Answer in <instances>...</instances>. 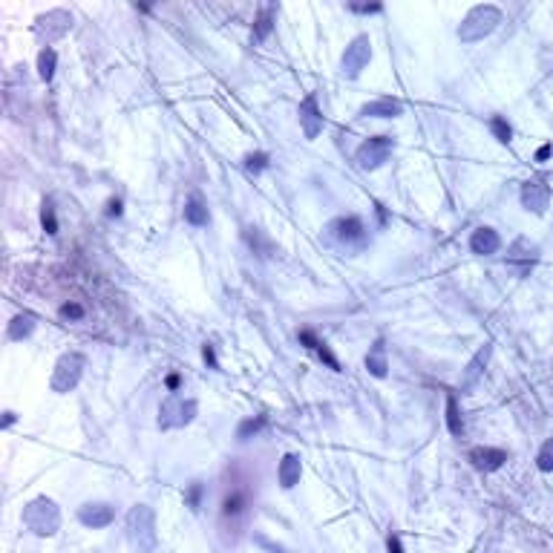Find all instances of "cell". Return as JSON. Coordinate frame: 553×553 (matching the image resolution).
<instances>
[{
	"label": "cell",
	"mask_w": 553,
	"mask_h": 553,
	"mask_svg": "<svg viewBox=\"0 0 553 553\" xmlns=\"http://www.w3.org/2000/svg\"><path fill=\"white\" fill-rule=\"evenodd\" d=\"M329 237L337 248H343L346 254H358L369 245V231L361 222V217H340L329 225Z\"/></svg>",
	"instance_id": "4"
},
{
	"label": "cell",
	"mask_w": 553,
	"mask_h": 553,
	"mask_svg": "<svg viewBox=\"0 0 553 553\" xmlns=\"http://www.w3.org/2000/svg\"><path fill=\"white\" fill-rule=\"evenodd\" d=\"M300 127L306 133V138H317L320 130H323V113L317 107V95H306L303 104H300Z\"/></svg>",
	"instance_id": "13"
},
{
	"label": "cell",
	"mask_w": 553,
	"mask_h": 553,
	"mask_svg": "<svg viewBox=\"0 0 553 553\" xmlns=\"http://www.w3.org/2000/svg\"><path fill=\"white\" fill-rule=\"evenodd\" d=\"M490 355H493V346H490V343H484L481 349L472 355V361L467 363V369L461 372V381H458L461 392H472V389H475V383L481 381L484 369H487V361H490Z\"/></svg>",
	"instance_id": "12"
},
{
	"label": "cell",
	"mask_w": 553,
	"mask_h": 553,
	"mask_svg": "<svg viewBox=\"0 0 553 553\" xmlns=\"http://www.w3.org/2000/svg\"><path fill=\"white\" fill-rule=\"evenodd\" d=\"M196 400H185L179 395H170L162 409H159V427L162 430H179V427H187L193 418H196Z\"/></svg>",
	"instance_id": "6"
},
{
	"label": "cell",
	"mask_w": 553,
	"mask_h": 553,
	"mask_svg": "<svg viewBox=\"0 0 553 553\" xmlns=\"http://www.w3.org/2000/svg\"><path fill=\"white\" fill-rule=\"evenodd\" d=\"M470 248H472V254L490 257V254H496V251L502 248V237H499L493 228H478V231H472V237H470Z\"/></svg>",
	"instance_id": "17"
},
{
	"label": "cell",
	"mask_w": 553,
	"mask_h": 553,
	"mask_svg": "<svg viewBox=\"0 0 553 553\" xmlns=\"http://www.w3.org/2000/svg\"><path fill=\"white\" fill-rule=\"evenodd\" d=\"M447 427L455 438L464 435V421H461V412H458V400L455 395H447Z\"/></svg>",
	"instance_id": "26"
},
{
	"label": "cell",
	"mask_w": 553,
	"mask_h": 553,
	"mask_svg": "<svg viewBox=\"0 0 553 553\" xmlns=\"http://www.w3.org/2000/svg\"><path fill=\"white\" fill-rule=\"evenodd\" d=\"M61 314H63L66 320H81L87 311H84L81 303H63V306H61Z\"/></svg>",
	"instance_id": "33"
},
{
	"label": "cell",
	"mask_w": 553,
	"mask_h": 553,
	"mask_svg": "<svg viewBox=\"0 0 553 553\" xmlns=\"http://www.w3.org/2000/svg\"><path fill=\"white\" fill-rule=\"evenodd\" d=\"M550 205V185L544 176H533L522 185V207L536 217H542Z\"/></svg>",
	"instance_id": "10"
},
{
	"label": "cell",
	"mask_w": 553,
	"mask_h": 553,
	"mask_svg": "<svg viewBox=\"0 0 553 553\" xmlns=\"http://www.w3.org/2000/svg\"><path fill=\"white\" fill-rule=\"evenodd\" d=\"M24 524L35 533V536H55L58 527H61V510L52 499L41 496V499H32L26 507H24Z\"/></svg>",
	"instance_id": "3"
},
{
	"label": "cell",
	"mask_w": 553,
	"mask_h": 553,
	"mask_svg": "<svg viewBox=\"0 0 553 553\" xmlns=\"http://www.w3.org/2000/svg\"><path fill=\"white\" fill-rule=\"evenodd\" d=\"M185 222L193 225V228L211 225V214H207V205L199 193H190V199L185 202Z\"/></svg>",
	"instance_id": "19"
},
{
	"label": "cell",
	"mask_w": 553,
	"mask_h": 553,
	"mask_svg": "<svg viewBox=\"0 0 553 553\" xmlns=\"http://www.w3.org/2000/svg\"><path fill=\"white\" fill-rule=\"evenodd\" d=\"M490 130H493V135L499 138L502 145H510V138H513V127L507 124V118L493 115V118H490Z\"/></svg>",
	"instance_id": "29"
},
{
	"label": "cell",
	"mask_w": 553,
	"mask_h": 553,
	"mask_svg": "<svg viewBox=\"0 0 553 553\" xmlns=\"http://www.w3.org/2000/svg\"><path fill=\"white\" fill-rule=\"evenodd\" d=\"M107 217H121V199H110V205H107Z\"/></svg>",
	"instance_id": "36"
},
{
	"label": "cell",
	"mask_w": 553,
	"mask_h": 553,
	"mask_svg": "<svg viewBox=\"0 0 553 553\" xmlns=\"http://www.w3.org/2000/svg\"><path fill=\"white\" fill-rule=\"evenodd\" d=\"M505 262H507V268H513L519 276H527V274L536 268V262H539V245H533L530 239L519 237V239L507 248Z\"/></svg>",
	"instance_id": "9"
},
{
	"label": "cell",
	"mask_w": 553,
	"mask_h": 553,
	"mask_svg": "<svg viewBox=\"0 0 553 553\" xmlns=\"http://www.w3.org/2000/svg\"><path fill=\"white\" fill-rule=\"evenodd\" d=\"M300 343H306L309 349H311V352H314V355H317V358H320L326 366H329V369L340 372V363H337V358L331 355V349H329V346H326V343H323V340H320V337H317L311 329H303V331H300Z\"/></svg>",
	"instance_id": "20"
},
{
	"label": "cell",
	"mask_w": 553,
	"mask_h": 553,
	"mask_svg": "<svg viewBox=\"0 0 553 553\" xmlns=\"http://www.w3.org/2000/svg\"><path fill=\"white\" fill-rule=\"evenodd\" d=\"M274 21H276V6L274 4L262 6L259 15H257V21H254V38L257 41H265L271 35V29H274Z\"/></svg>",
	"instance_id": "23"
},
{
	"label": "cell",
	"mask_w": 553,
	"mask_h": 553,
	"mask_svg": "<svg viewBox=\"0 0 553 553\" xmlns=\"http://www.w3.org/2000/svg\"><path fill=\"white\" fill-rule=\"evenodd\" d=\"M499 24H502V9H499V6H493V4L472 6V9L467 12V18L461 21V26H458V41H461V43L484 41L487 35L496 32Z\"/></svg>",
	"instance_id": "2"
},
{
	"label": "cell",
	"mask_w": 553,
	"mask_h": 553,
	"mask_svg": "<svg viewBox=\"0 0 553 553\" xmlns=\"http://www.w3.org/2000/svg\"><path fill=\"white\" fill-rule=\"evenodd\" d=\"M403 113V104L398 98H375L369 104L361 107V115L363 118H395Z\"/></svg>",
	"instance_id": "18"
},
{
	"label": "cell",
	"mask_w": 553,
	"mask_h": 553,
	"mask_svg": "<svg viewBox=\"0 0 553 553\" xmlns=\"http://www.w3.org/2000/svg\"><path fill=\"white\" fill-rule=\"evenodd\" d=\"M78 519H81V524H87V527H107V524H113V519H115V507L107 505V502H87V505L78 510Z\"/></svg>",
	"instance_id": "14"
},
{
	"label": "cell",
	"mask_w": 553,
	"mask_h": 553,
	"mask_svg": "<svg viewBox=\"0 0 553 553\" xmlns=\"http://www.w3.org/2000/svg\"><path fill=\"white\" fill-rule=\"evenodd\" d=\"M41 225H43V231H46L49 237L58 234V217H55V205H52V199H46L43 207H41Z\"/></svg>",
	"instance_id": "28"
},
{
	"label": "cell",
	"mask_w": 553,
	"mask_h": 553,
	"mask_svg": "<svg viewBox=\"0 0 553 553\" xmlns=\"http://www.w3.org/2000/svg\"><path fill=\"white\" fill-rule=\"evenodd\" d=\"M265 424H268L265 415H257V418H245V421H239V427H237V438H239V441H248V438H254Z\"/></svg>",
	"instance_id": "27"
},
{
	"label": "cell",
	"mask_w": 553,
	"mask_h": 553,
	"mask_svg": "<svg viewBox=\"0 0 553 553\" xmlns=\"http://www.w3.org/2000/svg\"><path fill=\"white\" fill-rule=\"evenodd\" d=\"M392 138L389 135H375V138H366V142L358 148V165L363 167V170H375V167H381L386 159H389V153H392Z\"/></svg>",
	"instance_id": "11"
},
{
	"label": "cell",
	"mask_w": 553,
	"mask_h": 553,
	"mask_svg": "<svg viewBox=\"0 0 553 553\" xmlns=\"http://www.w3.org/2000/svg\"><path fill=\"white\" fill-rule=\"evenodd\" d=\"M202 355H205V361H207V363H211L214 369L219 366V363H217V355H214V346H211V343H207V346H205V349H202Z\"/></svg>",
	"instance_id": "35"
},
{
	"label": "cell",
	"mask_w": 553,
	"mask_h": 553,
	"mask_svg": "<svg viewBox=\"0 0 553 553\" xmlns=\"http://www.w3.org/2000/svg\"><path fill=\"white\" fill-rule=\"evenodd\" d=\"M127 542L135 553H156L159 533H156V513L148 505H135L127 513Z\"/></svg>",
	"instance_id": "1"
},
{
	"label": "cell",
	"mask_w": 553,
	"mask_h": 553,
	"mask_svg": "<svg viewBox=\"0 0 553 553\" xmlns=\"http://www.w3.org/2000/svg\"><path fill=\"white\" fill-rule=\"evenodd\" d=\"M15 424V412H6V418H4V427H12Z\"/></svg>",
	"instance_id": "40"
},
{
	"label": "cell",
	"mask_w": 553,
	"mask_h": 553,
	"mask_svg": "<svg viewBox=\"0 0 553 553\" xmlns=\"http://www.w3.org/2000/svg\"><path fill=\"white\" fill-rule=\"evenodd\" d=\"M536 467H539L542 472H553V438H547V441L542 444V450H539V455H536Z\"/></svg>",
	"instance_id": "30"
},
{
	"label": "cell",
	"mask_w": 553,
	"mask_h": 553,
	"mask_svg": "<svg viewBox=\"0 0 553 553\" xmlns=\"http://www.w3.org/2000/svg\"><path fill=\"white\" fill-rule=\"evenodd\" d=\"M366 369H369V375H375V378H386V372H389L386 343H383L381 337L372 343V349H369V355H366Z\"/></svg>",
	"instance_id": "21"
},
{
	"label": "cell",
	"mask_w": 553,
	"mask_h": 553,
	"mask_svg": "<svg viewBox=\"0 0 553 553\" xmlns=\"http://www.w3.org/2000/svg\"><path fill=\"white\" fill-rule=\"evenodd\" d=\"M550 153H553V145H542V148L536 150V162H547Z\"/></svg>",
	"instance_id": "38"
},
{
	"label": "cell",
	"mask_w": 553,
	"mask_h": 553,
	"mask_svg": "<svg viewBox=\"0 0 553 553\" xmlns=\"http://www.w3.org/2000/svg\"><path fill=\"white\" fill-rule=\"evenodd\" d=\"M386 550H389V553H403V547H400V539H398L395 533L389 536V542H386Z\"/></svg>",
	"instance_id": "37"
},
{
	"label": "cell",
	"mask_w": 553,
	"mask_h": 553,
	"mask_svg": "<svg viewBox=\"0 0 553 553\" xmlns=\"http://www.w3.org/2000/svg\"><path fill=\"white\" fill-rule=\"evenodd\" d=\"M369 61H372V41H369V35H358L349 46H346V52L340 58V73L346 78H358Z\"/></svg>",
	"instance_id": "8"
},
{
	"label": "cell",
	"mask_w": 553,
	"mask_h": 553,
	"mask_svg": "<svg viewBox=\"0 0 553 553\" xmlns=\"http://www.w3.org/2000/svg\"><path fill=\"white\" fill-rule=\"evenodd\" d=\"M55 63H58L55 49L52 46H43L38 52V76H41V81H52L55 78Z\"/></svg>",
	"instance_id": "24"
},
{
	"label": "cell",
	"mask_w": 553,
	"mask_h": 553,
	"mask_svg": "<svg viewBox=\"0 0 553 553\" xmlns=\"http://www.w3.org/2000/svg\"><path fill=\"white\" fill-rule=\"evenodd\" d=\"M248 513V493L245 490H234L231 496H225L222 502V519H239Z\"/></svg>",
	"instance_id": "22"
},
{
	"label": "cell",
	"mask_w": 553,
	"mask_h": 553,
	"mask_svg": "<svg viewBox=\"0 0 553 553\" xmlns=\"http://www.w3.org/2000/svg\"><path fill=\"white\" fill-rule=\"evenodd\" d=\"M69 29H73V15H69L66 9H49L46 15H41L35 21V35H38V41L43 46L61 41Z\"/></svg>",
	"instance_id": "7"
},
{
	"label": "cell",
	"mask_w": 553,
	"mask_h": 553,
	"mask_svg": "<svg viewBox=\"0 0 553 553\" xmlns=\"http://www.w3.org/2000/svg\"><path fill=\"white\" fill-rule=\"evenodd\" d=\"M300 475H303V461H300V455L286 453L283 461H280V467H276V478H280V487H286V490L297 487V484H300Z\"/></svg>",
	"instance_id": "16"
},
{
	"label": "cell",
	"mask_w": 553,
	"mask_h": 553,
	"mask_svg": "<svg viewBox=\"0 0 553 553\" xmlns=\"http://www.w3.org/2000/svg\"><path fill=\"white\" fill-rule=\"evenodd\" d=\"M35 331V317L32 314H18L12 323H9V340H26L29 334Z\"/></svg>",
	"instance_id": "25"
},
{
	"label": "cell",
	"mask_w": 553,
	"mask_h": 553,
	"mask_svg": "<svg viewBox=\"0 0 553 553\" xmlns=\"http://www.w3.org/2000/svg\"><path fill=\"white\" fill-rule=\"evenodd\" d=\"M349 9H352V12H363V15H369V12H381L383 6H381V4H349Z\"/></svg>",
	"instance_id": "34"
},
{
	"label": "cell",
	"mask_w": 553,
	"mask_h": 553,
	"mask_svg": "<svg viewBox=\"0 0 553 553\" xmlns=\"http://www.w3.org/2000/svg\"><path fill=\"white\" fill-rule=\"evenodd\" d=\"M202 496H205V484L193 481L190 487H187V493H185V502H187V507H190V510H199V507H202Z\"/></svg>",
	"instance_id": "31"
},
{
	"label": "cell",
	"mask_w": 553,
	"mask_h": 553,
	"mask_svg": "<svg viewBox=\"0 0 553 553\" xmlns=\"http://www.w3.org/2000/svg\"><path fill=\"white\" fill-rule=\"evenodd\" d=\"M268 167V156L265 153H251L248 159H245V170L248 173H262Z\"/></svg>",
	"instance_id": "32"
},
{
	"label": "cell",
	"mask_w": 553,
	"mask_h": 553,
	"mask_svg": "<svg viewBox=\"0 0 553 553\" xmlns=\"http://www.w3.org/2000/svg\"><path fill=\"white\" fill-rule=\"evenodd\" d=\"M176 386H179V375H170L167 378V389H176Z\"/></svg>",
	"instance_id": "39"
},
{
	"label": "cell",
	"mask_w": 553,
	"mask_h": 553,
	"mask_svg": "<svg viewBox=\"0 0 553 553\" xmlns=\"http://www.w3.org/2000/svg\"><path fill=\"white\" fill-rule=\"evenodd\" d=\"M84 366H87V361H84V355H78V352H66V355H61L58 363H55V369H52V381H49L52 392H58V395L73 392V389L81 383Z\"/></svg>",
	"instance_id": "5"
},
{
	"label": "cell",
	"mask_w": 553,
	"mask_h": 553,
	"mask_svg": "<svg viewBox=\"0 0 553 553\" xmlns=\"http://www.w3.org/2000/svg\"><path fill=\"white\" fill-rule=\"evenodd\" d=\"M470 461H472V467H475V470L493 472V470L505 467L507 453H505V450H499V447H475V450L470 453Z\"/></svg>",
	"instance_id": "15"
}]
</instances>
